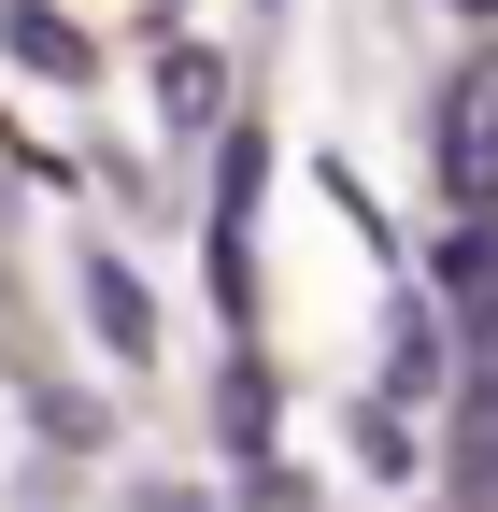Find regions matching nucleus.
Wrapping results in <instances>:
<instances>
[{"mask_svg":"<svg viewBox=\"0 0 498 512\" xmlns=\"http://www.w3.org/2000/svg\"><path fill=\"white\" fill-rule=\"evenodd\" d=\"M442 185H456V214H498V72L442 86Z\"/></svg>","mask_w":498,"mask_h":512,"instance_id":"1","label":"nucleus"},{"mask_svg":"<svg viewBox=\"0 0 498 512\" xmlns=\"http://www.w3.org/2000/svg\"><path fill=\"white\" fill-rule=\"evenodd\" d=\"M0 43H15V72H43V86H86L100 72V43L57 15V0H0Z\"/></svg>","mask_w":498,"mask_h":512,"instance_id":"2","label":"nucleus"},{"mask_svg":"<svg viewBox=\"0 0 498 512\" xmlns=\"http://www.w3.org/2000/svg\"><path fill=\"white\" fill-rule=\"evenodd\" d=\"M86 328H100L114 356H143V342H157V299L129 285V256H86Z\"/></svg>","mask_w":498,"mask_h":512,"instance_id":"3","label":"nucleus"},{"mask_svg":"<svg viewBox=\"0 0 498 512\" xmlns=\"http://www.w3.org/2000/svg\"><path fill=\"white\" fill-rule=\"evenodd\" d=\"M442 299H456V313H498V214H456V242H442Z\"/></svg>","mask_w":498,"mask_h":512,"instance_id":"4","label":"nucleus"},{"mask_svg":"<svg viewBox=\"0 0 498 512\" xmlns=\"http://www.w3.org/2000/svg\"><path fill=\"white\" fill-rule=\"evenodd\" d=\"M442 384V328H427V299H399V328H385V399H427Z\"/></svg>","mask_w":498,"mask_h":512,"instance_id":"5","label":"nucleus"},{"mask_svg":"<svg viewBox=\"0 0 498 512\" xmlns=\"http://www.w3.org/2000/svg\"><path fill=\"white\" fill-rule=\"evenodd\" d=\"M228 441H271V370H228Z\"/></svg>","mask_w":498,"mask_h":512,"instance_id":"6","label":"nucleus"},{"mask_svg":"<svg viewBox=\"0 0 498 512\" xmlns=\"http://www.w3.org/2000/svg\"><path fill=\"white\" fill-rule=\"evenodd\" d=\"M456 15H484V29H498V0H456Z\"/></svg>","mask_w":498,"mask_h":512,"instance_id":"7","label":"nucleus"}]
</instances>
